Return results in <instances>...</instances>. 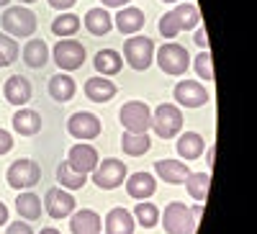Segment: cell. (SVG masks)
<instances>
[{
	"instance_id": "obj_40",
	"label": "cell",
	"mask_w": 257,
	"mask_h": 234,
	"mask_svg": "<svg viewBox=\"0 0 257 234\" xmlns=\"http://www.w3.org/2000/svg\"><path fill=\"white\" fill-rule=\"evenodd\" d=\"M47 3H49L52 8H57V11H67V8L75 6V0H47Z\"/></svg>"
},
{
	"instance_id": "obj_11",
	"label": "cell",
	"mask_w": 257,
	"mask_h": 234,
	"mask_svg": "<svg viewBox=\"0 0 257 234\" xmlns=\"http://www.w3.org/2000/svg\"><path fill=\"white\" fill-rule=\"evenodd\" d=\"M100 129H103L100 119L93 116V113H88V111H77V113H72L70 121H67V132H70L75 139H85V142L95 139V137L100 134Z\"/></svg>"
},
{
	"instance_id": "obj_47",
	"label": "cell",
	"mask_w": 257,
	"mask_h": 234,
	"mask_svg": "<svg viewBox=\"0 0 257 234\" xmlns=\"http://www.w3.org/2000/svg\"><path fill=\"white\" fill-rule=\"evenodd\" d=\"M11 3V0H0V6H8Z\"/></svg>"
},
{
	"instance_id": "obj_27",
	"label": "cell",
	"mask_w": 257,
	"mask_h": 234,
	"mask_svg": "<svg viewBox=\"0 0 257 234\" xmlns=\"http://www.w3.org/2000/svg\"><path fill=\"white\" fill-rule=\"evenodd\" d=\"M144 26V13L139 8H123L116 16V29L121 34H139Z\"/></svg>"
},
{
	"instance_id": "obj_6",
	"label": "cell",
	"mask_w": 257,
	"mask_h": 234,
	"mask_svg": "<svg viewBox=\"0 0 257 234\" xmlns=\"http://www.w3.org/2000/svg\"><path fill=\"white\" fill-rule=\"evenodd\" d=\"M157 65L162 72L167 75H183L190 67V54L183 44H175V41H167V44L160 47V52L155 54Z\"/></svg>"
},
{
	"instance_id": "obj_19",
	"label": "cell",
	"mask_w": 257,
	"mask_h": 234,
	"mask_svg": "<svg viewBox=\"0 0 257 234\" xmlns=\"http://www.w3.org/2000/svg\"><path fill=\"white\" fill-rule=\"evenodd\" d=\"M175 147H178L180 160L190 162V160H198V157L203 155L206 142H203V137H201L198 132H180V139H178Z\"/></svg>"
},
{
	"instance_id": "obj_23",
	"label": "cell",
	"mask_w": 257,
	"mask_h": 234,
	"mask_svg": "<svg viewBox=\"0 0 257 234\" xmlns=\"http://www.w3.org/2000/svg\"><path fill=\"white\" fill-rule=\"evenodd\" d=\"M13 129H16V134H21V137H34V134H39V129H41V116H39L36 111H31V108H21V111H16V116H13Z\"/></svg>"
},
{
	"instance_id": "obj_38",
	"label": "cell",
	"mask_w": 257,
	"mask_h": 234,
	"mask_svg": "<svg viewBox=\"0 0 257 234\" xmlns=\"http://www.w3.org/2000/svg\"><path fill=\"white\" fill-rule=\"evenodd\" d=\"M11 147H13V137H11V132L0 129V155L11 152Z\"/></svg>"
},
{
	"instance_id": "obj_39",
	"label": "cell",
	"mask_w": 257,
	"mask_h": 234,
	"mask_svg": "<svg viewBox=\"0 0 257 234\" xmlns=\"http://www.w3.org/2000/svg\"><path fill=\"white\" fill-rule=\"evenodd\" d=\"M193 41H196V44L201 47V49H208V36H206V29L201 26L198 31H196V36H193Z\"/></svg>"
},
{
	"instance_id": "obj_4",
	"label": "cell",
	"mask_w": 257,
	"mask_h": 234,
	"mask_svg": "<svg viewBox=\"0 0 257 234\" xmlns=\"http://www.w3.org/2000/svg\"><path fill=\"white\" fill-rule=\"evenodd\" d=\"M3 29H6V34H11V36H16V39H21V36H34V31H36V13H31L29 8H24V6H13V8H6V13H3Z\"/></svg>"
},
{
	"instance_id": "obj_48",
	"label": "cell",
	"mask_w": 257,
	"mask_h": 234,
	"mask_svg": "<svg viewBox=\"0 0 257 234\" xmlns=\"http://www.w3.org/2000/svg\"><path fill=\"white\" fill-rule=\"evenodd\" d=\"M21 3H36V0H21Z\"/></svg>"
},
{
	"instance_id": "obj_25",
	"label": "cell",
	"mask_w": 257,
	"mask_h": 234,
	"mask_svg": "<svg viewBox=\"0 0 257 234\" xmlns=\"http://www.w3.org/2000/svg\"><path fill=\"white\" fill-rule=\"evenodd\" d=\"M16 214L21 219H26V221H39V216H41V198L36 193L24 190V193L16 198Z\"/></svg>"
},
{
	"instance_id": "obj_41",
	"label": "cell",
	"mask_w": 257,
	"mask_h": 234,
	"mask_svg": "<svg viewBox=\"0 0 257 234\" xmlns=\"http://www.w3.org/2000/svg\"><path fill=\"white\" fill-rule=\"evenodd\" d=\"M100 3H103L105 8H123V6L132 3V0H100Z\"/></svg>"
},
{
	"instance_id": "obj_29",
	"label": "cell",
	"mask_w": 257,
	"mask_h": 234,
	"mask_svg": "<svg viewBox=\"0 0 257 234\" xmlns=\"http://www.w3.org/2000/svg\"><path fill=\"white\" fill-rule=\"evenodd\" d=\"M149 147H152V139H149V134L123 132V137H121V150H123L128 157H139V155L149 152Z\"/></svg>"
},
{
	"instance_id": "obj_5",
	"label": "cell",
	"mask_w": 257,
	"mask_h": 234,
	"mask_svg": "<svg viewBox=\"0 0 257 234\" xmlns=\"http://www.w3.org/2000/svg\"><path fill=\"white\" fill-rule=\"evenodd\" d=\"M118 119L123 124V129L132 132V134H147L149 129H152V111H149V105L142 103V100L123 103Z\"/></svg>"
},
{
	"instance_id": "obj_43",
	"label": "cell",
	"mask_w": 257,
	"mask_h": 234,
	"mask_svg": "<svg viewBox=\"0 0 257 234\" xmlns=\"http://www.w3.org/2000/svg\"><path fill=\"white\" fill-rule=\"evenodd\" d=\"M190 214H193V219L198 221V219L203 216V203H198V206H193V208H190Z\"/></svg>"
},
{
	"instance_id": "obj_16",
	"label": "cell",
	"mask_w": 257,
	"mask_h": 234,
	"mask_svg": "<svg viewBox=\"0 0 257 234\" xmlns=\"http://www.w3.org/2000/svg\"><path fill=\"white\" fill-rule=\"evenodd\" d=\"M3 95H6V100L11 105H21V108H24V105L31 100V82L26 77H21V75H13L3 85Z\"/></svg>"
},
{
	"instance_id": "obj_33",
	"label": "cell",
	"mask_w": 257,
	"mask_h": 234,
	"mask_svg": "<svg viewBox=\"0 0 257 234\" xmlns=\"http://www.w3.org/2000/svg\"><path fill=\"white\" fill-rule=\"evenodd\" d=\"M132 216H134V221H139L142 229H152L160 221V208L155 203H149V201H139Z\"/></svg>"
},
{
	"instance_id": "obj_10",
	"label": "cell",
	"mask_w": 257,
	"mask_h": 234,
	"mask_svg": "<svg viewBox=\"0 0 257 234\" xmlns=\"http://www.w3.org/2000/svg\"><path fill=\"white\" fill-rule=\"evenodd\" d=\"M67 165L72 170H77V173H82V175H90L93 170L98 167V150L93 144H88V142H80V144L70 147Z\"/></svg>"
},
{
	"instance_id": "obj_21",
	"label": "cell",
	"mask_w": 257,
	"mask_h": 234,
	"mask_svg": "<svg viewBox=\"0 0 257 234\" xmlns=\"http://www.w3.org/2000/svg\"><path fill=\"white\" fill-rule=\"evenodd\" d=\"M21 54H24V62L31 70H41L49 62V47L44 39H29Z\"/></svg>"
},
{
	"instance_id": "obj_31",
	"label": "cell",
	"mask_w": 257,
	"mask_h": 234,
	"mask_svg": "<svg viewBox=\"0 0 257 234\" xmlns=\"http://www.w3.org/2000/svg\"><path fill=\"white\" fill-rule=\"evenodd\" d=\"M57 180H59V185H62L64 190H80L85 183H88V175H82V173H77V170H72V167L67 165V160H64V162L57 167Z\"/></svg>"
},
{
	"instance_id": "obj_2",
	"label": "cell",
	"mask_w": 257,
	"mask_h": 234,
	"mask_svg": "<svg viewBox=\"0 0 257 234\" xmlns=\"http://www.w3.org/2000/svg\"><path fill=\"white\" fill-rule=\"evenodd\" d=\"M128 67L134 70H147L155 62V41L147 36H128L123 41V54H121Z\"/></svg>"
},
{
	"instance_id": "obj_42",
	"label": "cell",
	"mask_w": 257,
	"mask_h": 234,
	"mask_svg": "<svg viewBox=\"0 0 257 234\" xmlns=\"http://www.w3.org/2000/svg\"><path fill=\"white\" fill-rule=\"evenodd\" d=\"M8 221V206L3 203V201H0V226H3Z\"/></svg>"
},
{
	"instance_id": "obj_12",
	"label": "cell",
	"mask_w": 257,
	"mask_h": 234,
	"mask_svg": "<svg viewBox=\"0 0 257 234\" xmlns=\"http://www.w3.org/2000/svg\"><path fill=\"white\" fill-rule=\"evenodd\" d=\"M44 206L52 219H67L75 214V198L64 188H49L44 196Z\"/></svg>"
},
{
	"instance_id": "obj_9",
	"label": "cell",
	"mask_w": 257,
	"mask_h": 234,
	"mask_svg": "<svg viewBox=\"0 0 257 234\" xmlns=\"http://www.w3.org/2000/svg\"><path fill=\"white\" fill-rule=\"evenodd\" d=\"M126 165L123 160H116V157H108V160H100L98 167L93 170V183L103 190H113L118 188L123 180H126Z\"/></svg>"
},
{
	"instance_id": "obj_20",
	"label": "cell",
	"mask_w": 257,
	"mask_h": 234,
	"mask_svg": "<svg viewBox=\"0 0 257 234\" xmlns=\"http://www.w3.org/2000/svg\"><path fill=\"white\" fill-rule=\"evenodd\" d=\"M118 88L108 80V77H90L85 82V95L93 103H108L111 98H116Z\"/></svg>"
},
{
	"instance_id": "obj_13",
	"label": "cell",
	"mask_w": 257,
	"mask_h": 234,
	"mask_svg": "<svg viewBox=\"0 0 257 234\" xmlns=\"http://www.w3.org/2000/svg\"><path fill=\"white\" fill-rule=\"evenodd\" d=\"M173 95H175V100H178L180 105H185V108H201V105L208 103L206 88H203L201 82H196V80H183V82H178L175 90H173Z\"/></svg>"
},
{
	"instance_id": "obj_26",
	"label": "cell",
	"mask_w": 257,
	"mask_h": 234,
	"mask_svg": "<svg viewBox=\"0 0 257 234\" xmlns=\"http://www.w3.org/2000/svg\"><path fill=\"white\" fill-rule=\"evenodd\" d=\"M75 90H77V85H75V80L70 77V75H54L52 80H49V95L57 100V103H67L72 95H75Z\"/></svg>"
},
{
	"instance_id": "obj_28",
	"label": "cell",
	"mask_w": 257,
	"mask_h": 234,
	"mask_svg": "<svg viewBox=\"0 0 257 234\" xmlns=\"http://www.w3.org/2000/svg\"><path fill=\"white\" fill-rule=\"evenodd\" d=\"M185 188H188V193L193 201H198L203 203L206 196H208V188H211V173L206 170V173H190L188 180H185Z\"/></svg>"
},
{
	"instance_id": "obj_46",
	"label": "cell",
	"mask_w": 257,
	"mask_h": 234,
	"mask_svg": "<svg viewBox=\"0 0 257 234\" xmlns=\"http://www.w3.org/2000/svg\"><path fill=\"white\" fill-rule=\"evenodd\" d=\"M162 3H180V0H162Z\"/></svg>"
},
{
	"instance_id": "obj_17",
	"label": "cell",
	"mask_w": 257,
	"mask_h": 234,
	"mask_svg": "<svg viewBox=\"0 0 257 234\" xmlns=\"http://www.w3.org/2000/svg\"><path fill=\"white\" fill-rule=\"evenodd\" d=\"M100 226H103V219L93 208H80L70 219V231L72 234H100Z\"/></svg>"
},
{
	"instance_id": "obj_30",
	"label": "cell",
	"mask_w": 257,
	"mask_h": 234,
	"mask_svg": "<svg viewBox=\"0 0 257 234\" xmlns=\"http://www.w3.org/2000/svg\"><path fill=\"white\" fill-rule=\"evenodd\" d=\"M173 16H175V24L180 31H190V29H196L198 26V21H201V13L198 8L193 6V3H180L173 8Z\"/></svg>"
},
{
	"instance_id": "obj_1",
	"label": "cell",
	"mask_w": 257,
	"mask_h": 234,
	"mask_svg": "<svg viewBox=\"0 0 257 234\" xmlns=\"http://www.w3.org/2000/svg\"><path fill=\"white\" fill-rule=\"evenodd\" d=\"M183 111L175 103H162L157 105V111L152 113V132L160 139H173L183 132Z\"/></svg>"
},
{
	"instance_id": "obj_45",
	"label": "cell",
	"mask_w": 257,
	"mask_h": 234,
	"mask_svg": "<svg viewBox=\"0 0 257 234\" xmlns=\"http://www.w3.org/2000/svg\"><path fill=\"white\" fill-rule=\"evenodd\" d=\"M206 165H208V170L213 167V150H208V160H206Z\"/></svg>"
},
{
	"instance_id": "obj_34",
	"label": "cell",
	"mask_w": 257,
	"mask_h": 234,
	"mask_svg": "<svg viewBox=\"0 0 257 234\" xmlns=\"http://www.w3.org/2000/svg\"><path fill=\"white\" fill-rule=\"evenodd\" d=\"M16 57H18V44H16V39H13V36H6V34H0V67L13 65Z\"/></svg>"
},
{
	"instance_id": "obj_32",
	"label": "cell",
	"mask_w": 257,
	"mask_h": 234,
	"mask_svg": "<svg viewBox=\"0 0 257 234\" xmlns=\"http://www.w3.org/2000/svg\"><path fill=\"white\" fill-rule=\"evenodd\" d=\"M80 29V18L75 13H62L52 21V34L54 36H62V39H72Z\"/></svg>"
},
{
	"instance_id": "obj_22",
	"label": "cell",
	"mask_w": 257,
	"mask_h": 234,
	"mask_svg": "<svg viewBox=\"0 0 257 234\" xmlns=\"http://www.w3.org/2000/svg\"><path fill=\"white\" fill-rule=\"evenodd\" d=\"M93 65H95L98 75L113 77V75H118L121 67H123V57H121L116 49H100V52L95 54V59H93Z\"/></svg>"
},
{
	"instance_id": "obj_14",
	"label": "cell",
	"mask_w": 257,
	"mask_h": 234,
	"mask_svg": "<svg viewBox=\"0 0 257 234\" xmlns=\"http://www.w3.org/2000/svg\"><path fill=\"white\" fill-rule=\"evenodd\" d=\"M155 173L160 175V180H165L170 185H180L188 180L190 167H188V162H180V160H157Z\"/></svg>"
},
{
	"instance_id": "obj_8",
	"label": "cell",
	"mask_w": 257,
	"mask_h": 234,
	"mask_svg": "<svg viewBox=\"0 0 257 234\" xmlns=\"http://www.w3.org/2000/svg\"><path fill=\"white\" fill-rule=\"evenodd\" d=\"M6 180L13 190H29L34 188L39 180H41V167L34 162V160H16L11 167H8V173H6Z\"/></svg>"
},
{
	"instance_id": "obj_36",
	"label": "cell",
	"mask_w": 257,
	"mask_h": 234,
	"mask_svg": "<svg viewBox=\"0 0 257 234\" xmlns=\"http://www.w3.org/2000/svg\"><path fill=\"white\" fill-rule=\"evenodd\" d=\"M160 34L165 36V39H175L178 34H180V29H178V24H175V16H173V11L170 13H165L162 18H160Z\"/></svg>"
},
{
	"instance_id": "obj_37",
	"label": "cell",
	"mask_w": 257,
	"mask_h": 234,
	"mask_svg": "<svg viewBox=\"0 0 257 234\" xmlns=\"http://www.w3.org/2000/svg\"><path fill=\"white\" fill-rule=\"evenodd\" d=\"M6 234H34V229L26 221H13V224H8Z\"/></svg>"
},
{
	"instance_id": "obj_24",
	"label": "cell",
	"mask_w": 257,
	"mask_h": 234,
	"mask_svg": "<svg viewBox=\"0 0 257 234\" xmlns=\"http://www.w3.org/2000/svg\"><path fill=\"white\" fill-rule=\"evenodd\" d=\"M85 26H88L93 36H105L113 29V18L105 8H90L88 16H85Z\"/></svg>"
},
{
	"instance_id": "obj_7",
	"label": "cell",
	"mask_w": 257,
	"mask_h": 234,
	"mask_svg": "<svg viewBox=\"0 0 257 234\" xmlns=\"http://www.w3.org/2000/svg\"><path fill=\"white\" fill-rule=\"evenodd\" d=\"M52 59L57 62V67L64 70V72L80 70L85 65V47L80 44L77 39H59L54 44Z\"/></svg>"
},
{
	"instance_id": "obj_35",
	"label": "cell",
	"mask_w": 257,
	"mask_h": 234,
	"mask_svg": "<svg viewBox=\"0 0 257 234\" xmlns=\"http://www.w3.org/2000/svg\"><path fill=\"white\" fill-rule=\"evenodd\" d=\"M193 67H196V75H198L201 80H213V59H211V52H208V49H203V52L196 57Z\"/></svg>"
},
{
	"instance_id": "obj_18",
	"label": "cell",
	"mask_w": 257,
	"mask_h": 234,
	"mask_svg": "<svg viewBox=\"0 0 257 234\" xmlns=\"http://www.w3.org/2000/svg\"><path fill=\"white\" fill-rule=\"evenodd\" d=\"M134 216L128 208H111L108 216H105V234H134Z\"/></svg>"
},
{
	"instance_id": "obj_44",
	"label": "cell",
	"mask_w": 257,
	"mask_h": 234,
	"mask_svg": "<svg viewBox=\"0 0 257 234\" xmlns=\"http://www.w3.org/2000/svg\"><path fill=\"white\" fill-rule=\"evenodd\" d=\"M39 234H59V229H54V226H44Z\"/></svg>"
},
{
	"instance_id": "obj_3",
	"label": "cell",
	"mask_w": 257,
	"mask_h": 234,
	"mask_svg": "<svg viewBox=\"0 0 257 234\" xmlns=\"http://www.w3.org/2000/svg\"><path fill=\"white\" fill-rule=\"evenodd\" d=\"M162 226L167 234H193L196 231V219H193L190 208L185 203L173 201L162 211Z\"/></svg>"
},
{
	"instance_id": "obj_15",
	"label": "cell",
	"mask_w": 257,
	"mask_h": 234,
	"mask_svg": "<svg viewBox=\"0 0 257 234\" xmlns=\"http://www.w3.org/2000/svg\"><path fill=\"white\" fill-rule=\"evenodd\" d=\"M126 193L137 198V201H147L149 196H155L157 190V180L149 175V173H134V175H126Z\"/></svg>"
}]
</instances>
